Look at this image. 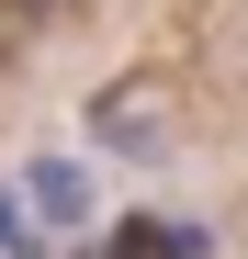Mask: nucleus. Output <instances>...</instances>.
<instances>
[{
    "mask_svg": "<svg viewBox=\"0 0 248 259\" xmlns=\"http://www.w3.org/2000/svg\"><path fill=\"white\" fill-rule=\"evenodd\" d=\"M113 259H170V237H147V226H124V237H113Z\"/></svg>",
    "mask_w": 248,
    "mask_h": 259,
    "instance_id": "obj_1",
    "label": "nucleus"
}]
</instances>
